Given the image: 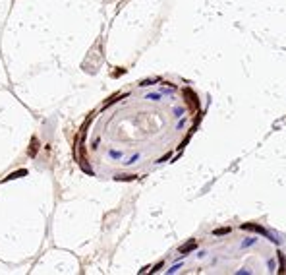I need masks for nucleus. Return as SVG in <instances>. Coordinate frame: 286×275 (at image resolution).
<instances>
[{
	"mask_svg": "<svg viewBox=\"0 0 286 275\" xmlns=\"http://www.w3.org/2000/svg\"><path fill=\"white\" fill-rule=\"evenodd\" d=\"M201 116V99L189 85L139 82L91 112L76 142L77 159L99 178H141L180 155Z\"/></svg>",
	"mask_w": 286,
	"mask_h": 275,
	"instance_id": "obj_1",
	"label": "nucleus"
},
{
	"mask_svg": "<svg viewBox=\"0 0 286 275\" xmlns=\"http://www.w3.org/2000/svg\"><path fill=\"white\" fill-rule=\"evenodd\" d=\"M172 273H284L286 252L275 233L259 225L218 229L170 264Z\"/></svg>",
	"mask_w": 286,
	"mask_h": 275,
	"instance_id": "obj_2",
	"label": "nucleus"
}]
</instances>
